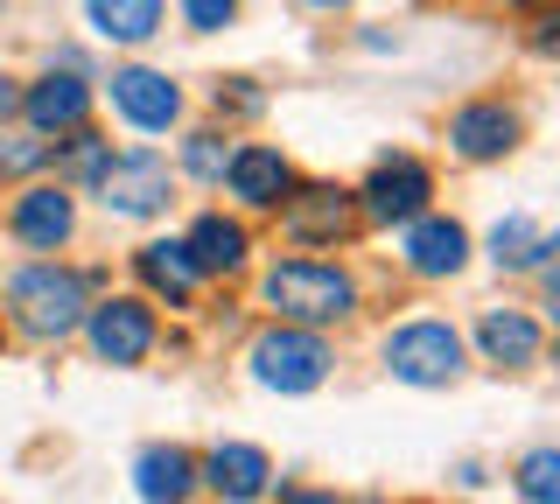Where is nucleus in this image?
Listing matches in <instances>:
<instances>
[{"label":"nucleus","mask_w":560,"mask_h":504,"mask_svg":"<svg viewBox=\"0 0 560 504\" xmlns=\"http://www.w3.org/2000/svg\"><path fill=\"white\" fill-rule=\"evenodd\" d=\"M84 308H92V273L57 267V259H28V267L8 281V316H14V329H22V337H35V343L78 337Z\"/></svg>","instance_id":"obj_1"},{"label":"nucleus","mask_w":560,"mask_h":504,"mask_svg":"<svg viewBox=\"0 0 560 504\" xmlns=\"http://www.w3.org/2000/svg\"><path fill=\"white\" fill-rule=\"evenodd\" d=\"M259 302H267L280 323L329 329V323H350V308H358V281H350L337 259H280L267 281H259Z\"/></svg>","instance_id":"obj_2"},{"label":"nucleus","mask_w":560,"mask_h":504,"mask_svg":"<svg viewBox=\"0 0 560 504\" xmlns=\"http://www.w3.org/2000/svg\"><path fill=\"white\" fill-rule=\"evenodd\" d=\"M378 358H385V378H399V386H413V392H442L463 378V329L442 323V316H413V323H399V329H385V343H378Z\"/></svg>","instance_id":"obj_3"},{"label":"nucleus","mask_w":560,"mask_h":504,"mask_svg":"<svg viewBox=\"0 0 560 504\" xmlns=\"http://www.w3.org/2000/svg\"><path fill=\"white\" fill-rule=\"evenodd\" d=\"M253 386H267L280 399H302V392H323L329 372H337V351L323 343V329H302V323H273L253 337Z\"/></svg>","instance_id":"obj_4"},{"label":"nucleus","mask_w":560,"mask_h":504,"mask_svg":"<svg viewBox=\"0 0 560 504\" xmlns=\"http://www.w3.org/2000/svg\"><path fill=\"white\" fill-rule=\"evenodd\" d=\"M84 343H92L98 364H113V372H140V364L154 358V343H162V323H154V302L148 294H105V302L84 308Z\"/></svg>","instance_id":"obj_5"},{"label":"nucleus","mask_w":560,"mask_h":504,"mask_svg":"<svg viewBox=\"0 0 560 504\" xmlns=\"http://www.w3.org/2000/svg\"><path fill=\"white\" fill-rule=\"evenodd\" d=\"M92 189H98V203H105L113 218L148 224V218H162L168 203H175V168H168L154 148H133V154H113V162H105V176H98Z\"/></svg>","instance_id":"obj_6"},{"label":"nucleus","mask_w":560,"mask_h":504,"mask_svg":"<svg viewBox=\"0 0 560 504\" xmlns=\"http://www.w3.org/2000/svg\"><path fill=\"white\" fill-rule=\"evenodd\" d=\"M350 197H358L364 224H413L434 203V168L420 154H385V162H372L364 189H350Z\"/></svg>","instance_id":"obj_7"},{"label":"nucleus","mask_w":560,"mask_h":504,"mask_svg":"<svg viewBox=\"0 0 560 504\" xmlns=\"http://www.w3.org/2000/svg\"><path fill=\"white\" fill-rule=\"evenodd\" d=\"M358 197L337 183H294L288 197H280V232L294 238V246H343L350 232H358Z\"/></svg>","instance_id":"obj_8"},{"label":"nucleus","mask_w":560,"mask_h":504,"mask_svg":"<svg viewBox=\"0 0 560 504\" xmlns=\"http://www.w3.org/2000/svg\"><path fill=\"white\" fill-rule=\"evenodd\" d=\"M8 238L22 253H63L78 238V197L63 183H35L8 203Z\"/></svg>","instance_id":"obj_9"},{"label":"nucleus","mask_w":560,"mask_h":504,"mask_svg":"<svg viewBox=\"0 0 560 504\" xmlns=\"http://www.w3.org/2000/svg\"><path fill=\"white\" fill-rule=\"evenodd\" d=\"M525 141V113L518 106H504V98H469L463 113L448 119V154L455 162H504Z\"/></svg>","instance_id":"obj_10"},{"label":"nucleus","mask_w":560,"mask_h":504,"mask_svg":"<svg viewBox=\"0 0 560 504\" xmlns=\"http://www.w3.org/2000/svg\"><path fill=\"white\" fill-rule=\"evenodd\" d=\"M399 267L413 273V281H455V273L469 267V232L463 218H442V211H420L413 224H399Z\"/></svg>","instance_id":"obj_11"},{"label":"nucleus","mask_w":560,"mask_h":504,"mask_svg":"<svg viewBox=\"0 0 560 504\" xmlns=\"http://www.w3.org/2000/svg\"><path fill=\"white\" fill-rule=\"evenodd\" d=\"M203 491H218L224 504H259L273 491V456L259 442H210L197 456Z\"/></svg>","instance_id":"obj_12"},{"label":"nucleus","mask_w":560,"mask_h":504,"mask_svg":"<svg viewBox=\"0 0 560 504\" xmlns=\"http://www.w3.org/2000/svg\"><path fill=\"white\" fill-rule=\"evenodd\" d=\"M113 113L127 119L133 133H168L175 119H183V84L168 71L127 63V71H113Z\"/></svg>","instance_id":"obj_13"},{"label":"nucleus","mask_w":560,"mask_h":504,"mask_svg":"<svg viewBox=\"0 0 560 504\" xmlns=\"http://www.w3.org/2000/svg\"><path fill=\"white\" fill-rule=\"evenodd\" d=\"M218 183L232 189L238 211H280V197L294 189V162L267 141H245V148H232V162H224Z\"/></svg>","instance_id":"obj_14"},{"label":"nucleus","mask_w":560,"mask_h":504,"mask_svg":"<svg viewBox=\"0 0 560 504\" xmlns=\"http://www.w3.org/2000/svg\"><path fill=\"white\" fill-rule=\"evenodd\" d=\"M14 113H22L28 133H43V141H49V133H78L84 119H92V84H84L78 71H57V63H49V71L22 92Z\"/></svg>","instance_id":"obj_15"},{"label":"nucleus","mask_w":560,"mask_h":504,"mask_svg":"<svg viewBox=\"0 0 560 504\" xmlns=\"http://www.w3.org/2000/svg\"><path fill=\"white\" fill-rule=\"evenodd\" d=\"M477 351H483V364H498V372H533V364L547 358V329H539L533 308H483Z\"/></svg>","instance_id":"obj_16"},{"label":"nucleus","mask_w":560,"mask_h":504,"mask_svg":"<svg viewBox=\"0 0 560 504\" xmlns=\"http://www.w3.org/2000/svg\"><path fill=\"white\" fill-rule=\"evenodd\" d=\"M133 281L148 288V302H162V308H197L203 273L189 267L183 238H148V246H133Z\"/></svg>","instance_id":"obj_17"},{"label":"nucleus","mask_w":560,"mask_h":504,"mask_svg":"<svg viewBox=\"0 0 560 504\" xmlns=\"http://www.w3.org/2000/svg\"><path fill=\"white\" fill-rule=\"evenodd\" d=\"M197 491H203V477H197V456L183 442H148L133 456V497L140 504H189Z\"/></svg>","instance_id":"obj_18"},{"label":"nucleus","mask_w":560,"mask_h":504,"mask_svg":"<svg viewBox=\"0 0 560 504\" xmlns=\"http://www.w3.org/2000/svg\"><path fill=\"white\" fill-rule=\"evenodd\" d=\"M183 253H189V267H197L203 281H224V273H238L245 259H253V232H245L238 218H224V211H203L183 232Z\"/></svg>","instance_id":"obj_19"},{"label":"nucleus","mask_w":560,"mask_h":504,"mask_svg":"<svg viewBox=\"0 0 560 504\" xmlns=\"http://www.w3.org/2000/svg\"><path fill=\"white\" fill-rule=\"evenodd\" d=\"M162 22H168V0H84V28L98 43H119V49L154 43Z\"/></svg>","instance_id":"obj_20"},{"label":"nucleus","mask_w":560,"mask_h":504,"mask_svg":"<svg viewBox=\"0 0 560 504\" xmlns=\"http://www.w3.org/2000/svg\"><path fill=\"white\" fill-rule=\"evenodd\" d=\"M490 259H498L504 273H539L553 259V232L539 218H525V211H512V218H498L490 224Z\"/></svg>","instance_id":"obj_21"},{"label":"nucleus","mask_w":560,"mask_h":504,"mask_svg":"<svg viewBox=\"0 0 560 504\" xmlns=\"http://www.w3.org/2000/svg\"><path fill=\"white\" fill-rule=\"evenodd\" d=\"M105 162H113V141L105 133H92V127H78L63 141V154H57V183L63 189H92L98 176H105Z\"/></svg>","instance_id":"obj_22"},{"label":"nucleus","mask_w":560,"mask_h":504,"mask_svg":"<svg viewBox=\"0 0 560 504\" xmlns=\"http://www.w3.org/2000/svg\"><path fill=\"white\" fill-rule=\"evenodd\" d=\"M512 491L525 504H560V448H533V456H518Z\"/></svg>","instance_id":"obj_23"},{"label":"nucleus","mask_w":560,"mask_h":504,"mask_svg":"<svg viewBox=\"0 0 560 504\" xmlns=\"http://www.w3.org/2000/svg\"><path fill=\"white\" fill-rule=\"evenodd\" d=\"M224 162H232V141H224V133H189V141H183V176L189 183H218L224 176Z\"/></svg>","instance_id":"obj_24"},{"label":"nucleus","mask_w":560,"mask_h":504,"mask_svg":"<svg viewBox=\"0 0 560 504\" xmlns=\"http://www.w3.org/2000/svg\"><path fill=\"white\" fill-rule=\"evenodd\" d=\"M43 162H49V141H43V133H14V141H0V183H22Z\"/></svg>","instance_id":"obj_25"},{"label":"nucleus","mask_w":560,"mask_h":504,"mask_svg":"<svg viewBox=\"0 0 560 504\" xmlns=\"http://www.w3.org/2000/svg\"><path fill=\"white\" fill-rule=\"evenodd\" d=\"M183 22L189 36H218V28L238 22V0H183Z\"/></svg>","instance_id":"obj_26"},{"label":"nucleus","mask_w":560,"mask_h":504,"mask_svg":"<svg viewBox=\"0 0 560 504\" xmlns=\"http://www.w3.org/2000/svg\"><path fill=\"white\" fill-rule=\"evenodd\" d=\"M210 106H218V113H232V119H253L259 106H267V98L253 92V78H218V92H210Z\"/></svg>","instance_id":"obj_27"},{"label":"nucleus","mask_w":560,"mask_h":504,"mask_svg":"<svg viewBox=\"0 0 560 504\" xmlns=\"http://www.w3.org/2000/svg\"><path fill=\"white\" fill-rule=\"evenodd\" d=\"M273 504H343L337 491H323V483H288V491H280Z\"/></svg>","instance_id":"obj_28"},{"label":"nucleus","mask_w":560,"mask_h":504,"mask_svg":"<svg viewBox=\"0 0 560 504\" xmlns=\"http://www.w3.org/2000/svg\"><path fill=\"white\" fill-rule=\"evenodd\" d=\"M455 483H463V491H483L490 477H483V462H463V469H455Z\"/></svg>","instance_id":"obj_29"},{"label":"nucleus","mask_w":560,"mask_h":504,"mask_svg":"<svg viewBox=\"0 0 560 504\" xmlns=\"http://www.w3.org/2000/svg\"><path fill=\"white\" fill-rule=\"evenodd\" d=\"M553 28H560L553 14H539V22H533V49H553Z\"/></svg>","instance_id":"obj_30"},{"label":"nucleus","mask_w":560,"mask_h":504,"mask_svg":"<svg viewBox=\"0 0 560 504\" xmlns=\"http://www.w3.org/2000/svg\"><path fill=\"white\" fill-rule=\"evenodd\" d=\"M14 106H22V92H14V78H0V119H8Z\"/></svg>","instance_id":"obj_31"},{"label":"nucleus","mask_w":560,"mask_h":504,"mask_svg":"<svg viewBox=\"0 0 560 504\" xmlns=\"http://www.w3.org/2000/svg\"><path fill=\"white\" fill-rule=\"evenodd\" d=\"M302 8H315V14H343L350 0H302Z\"/></svg>","instance_id":"obj_32"},{"label":"nucleus","mask_w":560,"mask_h":504,"mask_svg":"<svg viewBox=\"0 0 560 504\" xmlns=\"http://www.w3.org/2000/svg\"><path fill=\"white\" fill-rule=\"evenodd\" d=\"M498 8H539V0H498Z\"/></svg>","instance_id":"obj_33"},{"label":"nucleus","mask_w":560,"mask_h":504,"mask_svg":"<svg viewBox=\"0 0 560 504\" xmlns=\"http://www.w3.org/2000/svg\"><path fill=\"white\" fill-rule=\"evenodd\" d=\"M372 504H378V497H372Z\"/></svg>","instance_id":"obj_34"}]
</instances>
